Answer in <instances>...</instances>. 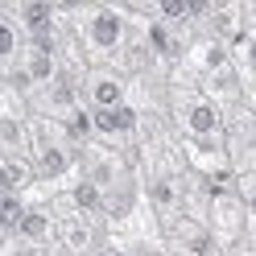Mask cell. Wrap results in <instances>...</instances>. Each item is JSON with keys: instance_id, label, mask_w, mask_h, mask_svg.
<instances>
[{"instance_id": "11", "label": "cell", "mask_w": 256, "mask_h": 256, "mask_svg": "<svg viewBox=\"0 0 256 256\" xmlns=\"http://www.w3.org/2000/svg\"><path fill=\"white\" fill-rule=\"evenodd\" d=\"M145 42H149V50H153L157 58H174V54H178L174 29H170L166 21H153V25H149V34H145Z\"/></svg>"}, {"instance_id": "15", "label": "cell", "mask_w": 256, "mask_h": 256, "mask_svg": "<svg viewBox=\"0 0 256 256\" xmlns=\"http://www.w3.org/2000/svg\"><path fill=\"white\" fill-rule=\"evenodd\" d=\"M149 194H153V202H157V206H162V211H166V206H174V202H178V186H174L170 178H157Z\"/></svg>"}, {"instance_id": "7", "label": "cell", "mask_w": 256, "mask_h": 256, "mask_svg": "<svg viewBox=\"0 0 256 256\" xmlns=\"http://www.w3.org/2000/svg\"><path fill=\"white\" fill-rule=\"evenodd\" d=\"M34 166H38V178H62L70 170V153L58 140H38L34 145Z\"/></svg>"}, {"instance_id": "8", "label": "cell", "mask_w": 256, "mask_h": 256, "mask_svg": "<svg viewBox=\"0 0 256 256\" xmlns=\"http://www.w3.org/2000/svg\"><path fill=\"white\" fill-rule=\"evenodd\" d=\"M50 236H54V219H50V211H42V206H29L12 240H17V244H34V248H42Z\"/></svg>"}, {"instance_id": "5", "label": "cell", "mask_w": 256, "mask_h": 256, "mask_svg": "<svg viewBox=\"0 0 256 256\" xmlns=\"http://www.w3.org/2000/svg\"><path fill=\"white\" fill-rule=\"evenodd\" d=\"M12 17H17L21 34H25L29 42L54 34V4H46V0H25V4L12 8Z\"/></svg>"}, {"instance_id": "16", "label": "cell", "mask_w": 256, "mask_h": 256, "mask_svg": "<svg viewBox=\"0 0 256 256\" xmlns=\"http://www.w3.org/2000/svg\"><path fill=\"white\" fill-rule=\"evenodd\" d=\"M244 206H248V215L256 219V182L248 186V194H244Z\"/></svg>"}, {"instance_id": "9", "label": "cell", "mask_w": 256, "mask_h": 256, "mask_svg": "<svg viewBox=\"0 0 256 256\" xmlns=\"http://www.w3.org/2000/svg\"><path fill=\"white\" fill-rule=\"evenodd\" d=\"M70 202H74L78 215H100L104 206H108V190L100 182H91V178H78L70 186Z\"/></svg>"}, {"instance_id": "12", "label": "cell", "mask_w": 256, "mask_h": 256, "mask_svg": "<svg viewBox=\"0 0 256 256\" xmlns=\"http://www.w3.org/2000/svg\"><path fill=\"white\" fill-rule=\"evenodd\" d=\"M25 211H29V206H25L21 194H4V198H0V228H4V236H17Z\"/></svg>"}, {"instance_id": "17", "label": "cell", "mask_w": 256, "mask_h": 256, "mask_svg": "<svg viewBox=\"0 0 256 256\" xmlns=\"http://www.w3.org/2000/svg\"><path fill=\"white\" fill-rule=\"evenodd\" d=\"M12 256H42V248H34V244H21V252H12Z\"/></svg>"}, {"instance_id": "14", "label": "cell", "mask_w": 256, "mask_h": 256, "mask_svg": "<svg viewBox=\"0 0 256 256\" xmlns=\"http://www.w3.org/2000/svg\"><path fill=\"white\" fill-rule=\"evenodd\" d=\"M62 244H66V248H87L91 244V228H87V223L83 219H70V223H62Z\"/></svg>"}, {"instance_id": "2", "label": "cell", "mask_w": 256, "mask_h": 256, "mask_svg": "<svg viewBox=\"0 0 256 256\" xmlns=\"http://www.w3.org/2000/svg\"><path fill=\"white\" fill-rule=\"evenodd\" d=\"M83 38H87L91 50H100V54L120 50V46H124V17L116 8H91L87 12V25H83Z\"/></svg>"}, {"instance_id": "4", "label": "cell", "mask_w": 256, "mask_h": 256, "mask_svg": "<svg viewBox=\"0 0 256 256\" xmlns=\"http://www.w3.org/2000/svg\"><path fill=\"white\" fill-rule=\"evenodd\" d=\"M219 128H223V116H219L215 100L198 95V100H190V104H186V132H190V136H198V140H215V136H219Z\"/></svg>"}, {"instance_id": "20", "label": "cell", "mask_w": 256, "mask_h": 256, "mask_svg": "<svg viewBox=\"0 0 256 256\" xmlns=\"http://www.w3.org/2000/svg\"><path fill=\"white\" fill-rule=\"evenodd\" d=\"M252 145H256V120H252Z\"/></svg>"}, {"instance_id": "19", "label": "cell", "mask_w": 256, "mask_h": 256, "mask_svg": "<svg viewBox=\"0 0 256 256\" xmlns=\"http://www.w3.org/2000/svg\"><path fill=\"white\" fill-rule=\"evenodd\" d=\"M91 256H120V252H112V248H95Z\"/></svg>"}, {"instance_id": "10", "label": "cell", "mask_w": 256, "mask_h": 256, "mask_svg": "<svg viewBox=\"0 0 256 256\" xmlns=\"http://www.w3.org/2000/svg\"><path fill=\"white\" fill-rule=\"evenodd\" d=\"M178 244L190 256H211V232L198 223H178Z\"/></svg>"}, {"instance_id": "3", "label": "cell", "mask_w": 256, "mask_h": 256, "mask_svg": "<svg viewBox=\"0 0 256 256\" xmlns=\"http://www.w3.org/2000/svg\"><path fill=\"white\" fill-rule=\"evenodd\" d=\"M8 74L21 78V83H29V87H46V83H54V78H58V58H54V50H46V46L25 42L17 66H12Z\"/></svg>"}, {"instance_id": "13", "label": "cell", "mask_w": 256, "mask_h": 256, "mask_svg": "<svg viewBox=\"0 0 256 256\" xmlns=\"http://www.w3.org/2000/svg\"><path fill=\"white\" fill-rule=\"evenodd\" d=\"M0 145H4V153H21L25 149V124L12 116V112L0 116Z\"/></svg>"}, {"instance_id": "18", "label": "cell", "mask_w": 256, "mask_h": 256, "mask_svg": "<svg viewBox=\"0 0 256 256\" xmlns=\"http://www.w3.org/2000/svg\"><path fill=\"white\" fill-rule=\"evenodd\" d=\"M248 62H252V66H256V38L248 42Z\"/></svg>"}, {"instance_id": "6", "label": "cell", "mask_w": 256, "mask_h": 256, "mask_svg": "<svg viewBox=\"0 0 256 256\" xmlns=\"http://www.w3.org/2000/svg\"><path fill=\"white\" fill-rule=\"evenodd\" d=\"M34 178H38L34 157H25V153H4V157H0V182H4V194H21Z\"/></svg>"}, {"instance_id": "1", "label": "cell", "mask_w": 256, "mask_h": 256, "mask_svg": "<svg viewBox=\"0 0 256 256\" xmlns=\"http://www.w3.org/2000/svg\"><path fill=\"white\" fill-rule=\"evenodd\" d=\"M83 100L87 112H116L128 104V91H124V78L112 74V70H91L83 78Z\"/></svg>"}]
</instances>
